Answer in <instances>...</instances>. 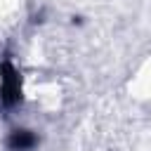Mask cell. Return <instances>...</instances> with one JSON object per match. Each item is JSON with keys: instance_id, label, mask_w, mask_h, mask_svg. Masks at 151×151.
Instances as JSON below:
<instances>
[{"instance_id": "6da1fadb", "label": "cell", "mask_w": 151, "mask_h": 151, "mask_svg": "<svg viewBox=\"0 0 151 151\" xmlns=\"http://www.w3.org/2000/svg\"><path fill=\"white\" fill-rule=\"evenodd\" d=\"M33 144H35V137L28 130H14L12 137H9V146L14 151H28Z\"/></svg>"}]
</instances>
